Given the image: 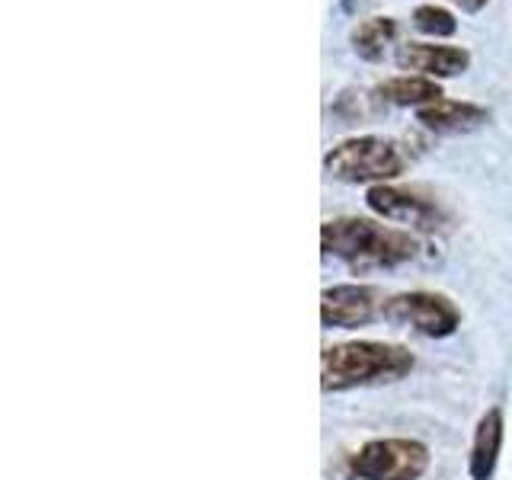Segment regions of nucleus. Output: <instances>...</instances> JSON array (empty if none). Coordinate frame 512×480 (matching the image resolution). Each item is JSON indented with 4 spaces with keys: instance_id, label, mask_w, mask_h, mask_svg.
I'll list each match as a JSON object with an SVG mask.
<instances>
[{
    "instance_id": "f8f14e48",
    "label": "nucleus",
    "mask_w": 512,
    "mask_h": 480,
    "mask_svg": "<svg viewBox=\"0 0 512 480\" xmlns=\"http://www.w3.org/2000/svg\"><path fill=\"white\" fill-rule=\"evenodd\" d=\"M394 39H397V20H391V16H372V20H362L349 32L352 52L362 61H381Z\"/></svg>"
},
{
    "instance_id": "20e7f679",
    "label": "nucleus",
    "mask_w": 512,
    "mask_h": 480,
    "mask_svg": "<svg viewBox=\"0 0 512 480\" xmlns=\"http://www.w3.org/2000/svg\"><path fill=\"white\" fill-rule=\"evenodd\" d=\"M429 448L420 439H372L349 461L356 480H420L429 471Z\"/></svg>"
},
{
    "instance_id": "9d476101",
    "label": "nucleus",
    "mask_w": 512,
    "mask_h": 480,
    "mask_svg": "<svg viewBox=\"0 0 512 480\" xmlns=\"http://www.w3.org/2000/svg\"><path fill=\"white\" fill-rule=\"evenodd\" d=\"M503 410L493 407L480 416V423L474 429V442H471V455H468V474L471 480H490L496 471V461H500V448H503Z\"/></svg>"
},
{
    "instance_id": "9b49d317",
    "label": "nucleus",
    "mask_w": 512,
    "mask_h": 480,
    "mask_svg": "<svg viewBox=\"0 0 512 480\" xmlns=\"http://www.w3.org/2000/svg\"><path fill=\"white\" fill-rule=\"evenodd\" d=\"M375 96L384 103H391V106H416V109L445 100L439 80L423 77V74H400L391 80H381V84L375 87Z\"/></svg>"
},
{
    "instance_id": "1a4fd4ad",
    "label": "nucleus",
    "mask_w": 512,
    "mask_h": 480,
    "mask_svg": "<svg viewBox=\"0 0 512 480\" xmlns=\"http://www.w3.org/2000/svg\"><path fill=\"white\" fill-rule=\"evenodd\" d=\"M416 122L436 135H464L490 122V109L461 100H439L423 109H416Z\"/></svg>"
},
{
    "instance_id": "423d86ee",
    "label": "nucleus",
    "mask_w": 512,
    "mask_h": 480,
    "mask_svg": "<svg viewBox=\"0 0 512 480\" xmlns=\"http://www.w3.org/2000/svg\"><path fill=\"white\" fill-rule=\"evenodd\" d=\"M365 205L384 221L407 224L416 231H436L445 224L442 205L429 196V192L416 186H394V183H378L368 189Z\"/></svg>"
},
{
    "instance_id": "0eeeda50",
    "label": "nucleus",
    "mask_w": 512,
    "mask_h": 480,
    "mask_svg": "<svg viewBox=\"0 0 512 480\" xmlns=\"http://www.w3.org/2000/svg\"><path fill=\"white\" fill-rule=\"evenodd\" d=\"M384 298L375 285H362V282H346V285H333L320 292V320L324 327L336 330H359L381 314Z\"/></svg>"
},
{
    "instance_id": "4468645a",
    "label": "nucleus",
    "mask_w": 512,
    "mask_h": 480,
    "mask_svg": "<svg viewBox=\"0 0 512 480\" xmlns=\"http://www.w3.org/2000/svg\"><path fill=\"white\" fill-rule=\"evenodd\" d=\"M452 4H455L461 13H480V10H484V7L490 4V0H452Z\"/></svg>"
},
{
    "instance_id": "6e6552de",
    "label": "nucleus",
    "mask_w": 512,
    "mask_h": 480,
    "mask_svg": "<svg viewBox=\"0 0 512 480\" xmlns=\"http://www.w3.org/2000/svg\"><path fill=\"white\" fill-rule=\"evenodd\" d=\"M400 71H420L423 77L442 80L458 77L471 68V52L458 45H429V42H404L397 48Z\"/></svg>"
},
{
    "instance_id": "ddd939ff",
    "label": "nucleus",
    "mask_w": 512,
    "mask_h": 480,
    "mask_svg": "<svg viewBox=\"0 0 512 480\" xmlns=\"http://www.w3.org/2000/svg\"><path fill=\"white\" fill-rule=\"evenodd\" d=\"M413 26L423 32V36H432V39H448L458 32V20L452 10H445L439 4H423L413 10Z\"/></svg>"
},
{
    "instance_id": "7ed1b4c3",
    "label": "nucleus",
    "mask_w": 512,
    "mask_h": 480,
    "mask_svg": "<svg viewBox=\"0 0 512 480\" xmlns=\"http://www.w3.org/2000/svg\"><path fill=\"white\" fill-rule=\"evenodd\" d=\"M327 176L340 183H394L397 176H404L407 157L391 138L381 135H359L346 138L336 148L324 154Z\"/></svg>"
},
{
    "instance_id": "39448f33",
    "label": "nucleus",
    "mask_w": 512,
    "mask_h": 480,
    "mask_svg": "<svg viewBox=\"0 0 512 480\" xmlns=\"http://www.w3.org/2000/svg\"><path fill=\"white\" fill-rule=\"evenodd\" d=\"M381 317L388 324L397 327H410L420 336H429V340H445L461 327V311L458 304L442 295V292H400L394 298H384Z\"/></svg>"
},
{
    "instance_id": "f03ea898",
    "label": "nucleus",
    "mask_w": 512,
    "mask_h": 480,
    "mask_svg": "<svg viewBox=\"0 0 512 480\" xmlns=\"http://www.w3.org/2000/svg\"><path fill=\"white\" fill-rule=\"evenodd\" d=\"M320 247L324 256L343 260L356 272L368 269H394L400 263H407L420 250V240L410 231L388 228V224L372 221V218H333L324 221L320 228Z\"/></svg>"
},
{
    "instance_id": "f257e3e1",
    "label": "nucleus",
    "mask_w": 512,
    "mask_h": 480,
    "mask_svg": "<svg viewBox=\"0 0 512 480\" xmlns=\"http://www.w3.org/2000/svg\"><path fill=\"white\" fill-rule=\"evenodd\" d=\"M416 368V356L400 343L384 340H352L327 346L320 356V388L327 394H343L375 384H394Z\"/></svg>"
}]
</instances>
